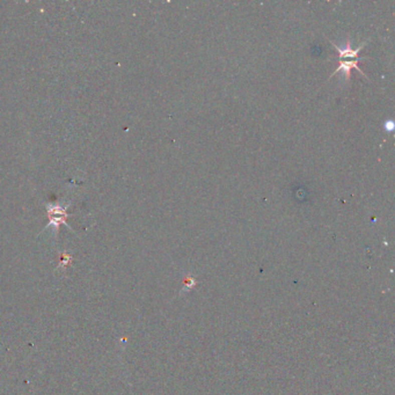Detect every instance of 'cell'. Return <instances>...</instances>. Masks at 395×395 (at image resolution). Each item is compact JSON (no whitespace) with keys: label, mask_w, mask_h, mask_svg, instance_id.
Returning <instances> with one entry per match:
<instances>
[{"label":"cell","mask_w":395,"mask_h":395,"mask_svg":"<svg viewBox=\"0 0 395 395\" xmlns=\"http://www.w3.org/2000/svg\"><path fill=\"white\" fill-rule=\"evenodd\" d=\"M365 43L366 42H364L359 48H357V49H351V47H350V42L346 43L345 48H338L336 44H334L333 42H331V44H333L334 48H335V50L337 51L338 57H340V61H344V59H358L359 58L358 57L359 51L363 49Z\"/></svg>","instance_id":"2"},{"label":"cell","mask_w":395,"mask_h":395,"mask_svg":"<svg viewBox=\"0 0 395 395\" xmlns=\"http://www.w3.org/2000/svg\"><path fill=\"white\" fill-rule=\"evenodd\" d=\"M360 59H363V58H358V59H344V61H340V64H338V68H337L336 71H335V72L333 73V76H335V74H337L338 72H340V71H342V72L344 73V76L346 77V79H349V78H350V71H351V69L358 70L359 72H360L361 74H363V76H365L363 71H361V70L359 69V66H358V61H360ZM365 77H366V76H365Z\"/></svg>","instance_id":"3"},{"label":"cell","mask_w":395,"mask_h":395,"mask_svg":"<svg viewBox=\"0 0 395 395\" xmlns=\"http://www.w3.org/2000/svg\"><path fill=\"white\" fill-rule=\"evenodd\" d=\"M48 218H49V226H52L55 230V233L58 232L59 226L66 225V219L69 217V214L66 212V209L55 204V206H47Z\"/></svg>","instance_id":"1"}]
</instances>
